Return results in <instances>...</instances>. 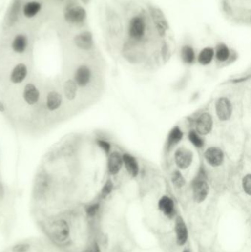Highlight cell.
<instances>
[{
  "label": "cell",
  "mask_w": 251,
  "mask_h": 252,
  "mask_svg": "<svg viewBox=\"0 0 251 252\" xmlns=\"http://www.w3.org/2000/svg\"><path fill=\"white\" fill-rule=\"evenodd\" d=\"M43 106L45 117H56L66 106L60 84H46L43 87Z\"/></svg>",
  "instance_id": "6da1fadb"
},
{
  "label": "cell",
  "mask_w": 251,
  "mask_h": 252,
  "mask_svg": "<svg viewBox=\"0 0 251 252\" xmlns=\"http://www.w3.org/2000/svg\"><path fill=\"white\" fill-rule=\"evenodd\" d=\"M2 252H66L46 239H27L17 242Z\"/></svg>",
  "instance_id": "7a4b0ae2"
},
{
  "label": "cell",
  "mask_w": 251,
  "mask_h": 252,
  "mask_svg": "<svg viewBox=\"0 0 251 252\" xmlns=\"http://www.w3.org/2000/svg\"><path fill=\"white\" fill-rule=\"evenodd\" d=\"M21 98L25 105L32 107L35 114L43 108V87H41L36 80L29 79L23 85Z\"/></svg>",
  "instance_id": "3957f363"
},
{
  "label": "cell",
  "mask_w": 251,
  "mask_h": 252,
  "mask_svg": "<svg viewBox=\"0 0 251 252\" xmlns=\"http://www.w3.org/2000/svg\"><path fill=\"white\" fill-rule=\"evenodd\" d=\"M29 71L28 66L26 63H17L10 72L8 81L14 86L21 85L29 79Z\"/></svg>",
  "instance_id": "277c9868"
},
{
  "label": "cell",
  "mask_w": 251,
  "mask_h": 252,
  "mask_svg": "<svg viewBox=\"0 0 251 252\" xmlns=\"http://www.w3.org/2000/svg\"><path fill=\"white\" fill-rule=\"evenodd\" d=\"M61 89L66 105L69 103L75 101L78 97V86L70 77L67 76L63 79V82L61 84Z\"/></svg>",
  "instance_id": "5b68a950"
},
{
  "label": "cell",
  "mask_w": 251,
  "mask_h": 252,
  "mask_svg": "<svg viewBox=\"0 0 251 252\" xmlns=\"http://www.w3.org/2000/svg\"><path fill=\"white\" fill-rule=\"evenodd\" d=\"M91 77L92 73L90 68L86 65H81L75 69L72 78L78 88H85L91 82Z\"/></svg>",
  "instance_id": "8992f818"
},
{
  "label": "cell",
  "mask_w": 251,
  "mask_h": 252,
  "mask_svg": "<svg viewBox=\"0 0 251 252\" xmlns=\"http://www.w3.org/2000/svg\"><path fill=\"white\" fill-rule=\"evenodd\" d=\"M86 18V11L81 6L70 7L64 12L65 20L69 24H81L85 21Z\"/></svg>",
  "instance_id": "52a82bcc"
},
{
  "label": "cell",
  "mask_w": 251,
  "mask_h": 252,
  "mask_svg": "<svg viewBox=\"0 0 251 252\" xmlns=\"http://www.w3.org/2000/svg\"><path fill=\"white\" fill-rule=\"evenodd\" d=\"M129 35L132 39L139 40L145 36L146 32V21L145 19L140 16L132 19L129 25Z\"/></svg>",
  "instance_id": "ba28073f"
},
{
  "label": "cell",
  "mask_w": 251,
  "mask_h": 252,
  "mask_svg": "<svg viewBox=\"0 0 251 252\" xmlns=\"http://www.w3.org/2000/svg\"><path fill=\"white\" fill-rule=\"evenodd\" d=\"M209 191L208 183L204 179H197L193 185L194 198L197 202L201 203L205 201Z\"/></svg>",
  "instance_id": "9c48e42d"
},
{
  "label": "cell",
  "mask_w": 251,
  "mask_h": 252,
  "mask_svg": "<svg viewBox=\"0 0 251 252\" xmlns=\"http://www.w3.org/2000/svg\"><path fill=\"white\" fill-rule=\"evenodd\" d=\"M217 117L222 121L229 120L231 117L232 105L230 101L226 98H221L216 105Z\"/></svg>",
  "instance_id": "30bf717a"
},
{
  "label": "cell",
  "mask_w": 251,
  "mask_h": 252,
  "mask_svg": "<svg viewBox=\"0 0 251 252\" xmlns=\"http://www.w3.org/2000/svg\"><path fill=\"white\" fill-rule=\"evenodd\" d=\"M212 117L208 113L201 114L196 123V129L197 132L201 135H207L212 129Z\"/></svg>",
  "instance_id": "8fae6325"
},
{
  "label": "cell",
  "mask_w": 251,
  "mask_h": 252,
  "mask_svg": "<svg viewBox=\"0 0 251 252\" xmlns=\"http://www.w3.org/2000/svg\"><path fill=\"white\" fill-rule=\"evenodd\" d=\"M175 163L181 169H187L191 165L193 153L188 149L179 148L175 153Z\"/></svg>",
  "instance_id": "7c38bea8"
},
{
  "label": "cell",
  "mask_w": 251,
  "mask_h": 252,
  "mask_svg": "<svg viewBox=\"0 0 251 252\" xmlns=\"http://www.w3.org/2000/svg\"><path fill=\"white\" fill-rule=\"evenodd\" d=\"M74 43L81 50H89L94 44L92 34L88 31L83 32L75 36Z\"/></svg>",
  "instance_id": "4fadbf2b"
},
{
  "label": "cell",
  "mask_w": 251,
  "mask_h": 252,
  "mask_svg": "<svg viewBox=\"0 0 251 252\" xmlns=\"http://www.w3.org/2000/svg\"><path fill=\"white\" fill-rule=\"evenodd\" d=\"M205 158L208 163L213 167H218L223 162V151L218 147H212L207 149L205 152Z\"/></svg>",
  "instance_id": "5bb4252c"
},
{
  "label": "cell",
  "mask_w": 251,
  "mask_h": 252,
  "mask_svg": "<svg viewBox=\"0 0 251 252\" xmlns=\"http://www.w3.org/2000/svg\"><path fill=\"white\" fill-rule=\"evenodd\" d=\"M123 157L118 152H114L108 158V171L111 175H116L121 170L123 166Z\"/></svg>",
  "instance_id": "9a60e30c"
},
{
  "label": "cell",
  "mask_w": 251,
  "mask_h": 252,
  "mask_svg": "<svg viewBox=\"0 0 251 252\" xmlns=\"http://www.w3.org/2000/svg\"><path fill=\"white\" fill-rule=\"evenodd\" d=\"M28 47V39L24 34H19L13 40L11 47L14 53L23 54Z\"/></svg>",
  "instance_id": "2e32d148"
},
{
  "label": "cell",
  "mask_w": 251,
  "mask_h": 252,
  "mask_svg": "<svg viewBox=\"0 0 251 252\" xmlns=\"http://www.w3.org/2000/svg\"><path fill=\"white\" fill-rule=\"evenodd\" d=\"M175 231H176L178 244H185L188 238V230L185 222L181 217L177 218L176 222H175Z\"/></svg>",
  "instance_id": "e0dca14e"
},
{
  "label": "cell",
  "mask_w": 251,
  "mask_h": 252,
  "mask_svg": "<svg viewBox=\"0 0 251 252\" xmlns=\"http://www.w3.org/2000/svg\"><path fill=\"white\" fill-rule=\"evenodd\" d=\"M123 160L128 173L133 177H136L139 173V165H138L136 159L131 155L126 153V154L123 155Z\"/></svg>",
  "instance_id": "ac0fdd59"
},
{
  "label": "cell",
  "mask_w": 251,
  "mask_h": 252,
  "mask_svg": "<svg viewBox=\"0 0 251 252\" xmlns=\"http://www.w3.org/2000/svg\"><path fill=\"white\" fill-rule=\"evenodd\" d=\"M42 9V5L36 1L27 2L23 8V14L27 18H33L37 15Z\"/></svg>",
  "instance_id": "d6986e66"
},
{
  "label": "cell",
  "mask_w": 251,
  "mask_h": 252,
  "mask_svg": "<svg viewBox=\"0 0 251 252\" xmlns=\"http://www.w3.org/2000/svg\"><path fill=\"white\" fill-rule=\"evenodd\" d=\"M159 207L161 211L165 215H169L173 212L175 205H174L173 201L170 198L164 196L159 201Z\"/></svg>",
  "instance_id": "ffe728a7"
},
{
  "label": "cell",
  "mask_w": 251,
  "mask_h": 252,
  "mask_svg": "<svg viewBox=\"0 0 251 252\" xmlns=\"http://www.w3.org/2000/svg\"><path fill=\"white\" fill-rule=\"evenodd\" d=\"M214 51L211 47H207L200 52L198 56L199 63L202 65H208L211 63L214 57Z\"/></svg>",
  "instance_id": "44dd1931"
},
{
  "label": "cell",
  "mask_w": 251,
  "mask_h": 252,
  "mask_svg": "<svg viewBox=\"0 0 251 252\" xmlns=\"http://www.w3.org/2000/svg\"><path fill=\"white\" fill-rule=\"evenodd\" d=\"M183 138V132L178 126L174 128L169 133L167 140L168 147H172L179 143Z\"/></svg>",
  "instance_id": "7402d4cb"
},
{
  "label": "cell",
  "mask_w": 251,
  "mask_h": 252,
  "mask_svg": "<svg viewBox=\"0 0 251 252\" xmlns=\"http://www.w3.org/2000/svg\"><path fill=\"white\" fill-rule=\"evenodd\" d=\"M181 56L185 63H191L194 60V52L192 47L190 46H185L183 47L181 51Z\"/></svg>",
  "instance_id": "603a6c76"
},
{
  "label": "cell",
  "mask_w": 251,
  "mask_h": 252,
  "mask_svg": "<svg viewBox=\"0 0 251 252\" xmlns=\"http://www.w3.org/2000/svg\"><path fill=\"white\" fill-rule=\"evenodd\" d=\"M230 56V52L229 48L224 44H221L217 47V51H216V57L217 60L220 62H223L228 60Z\"/></svg>",
  "instance_id": "cb8c5ba5"
},
{
  "label": "cell",
  "mask_w": 251,
  "mask_h": 252,
  "mask_svg": "<svg viewBox=\"0 0 251 252\" xmlns=\"http://www.w3.org/2000/svg\"><path fill=\"white\" fill-rule=\"evenodd\" d=\"M188 139H189L190 142L196 147H202L204 146V140L199 137L198 134L195 131H190L189 134H188Z\"/></svg>",
  "instance_id": "d4e9b609"
},
{
  "label": "cell",
  "mask_w": 251,
  "mask_h": 252,
  "mask_svg": "<svg viewBox=\"0 0 251 252\" xmlns=\"http://www.w3.org/2000/svg\"><path fill=\"white\" fill-rule=\"evenodd\" d=\"M172 182L175 187L179 188H182L184 184H185V180H184V177L180 173V172L178 171L174 172L172 176Z\"/></svg>",
  "instance_id": "484cf974"
},
{
  "label": "cell",
  "mask_w": 251,
  "mask_h": 252,
  "mask_svg": "<svg viewBox=\"0 0 251 252\" xmlns=\"http://www.w3.org/2000/svg\"><path fill=\"white\" fill-rule=\"evenodd\" d=\"M242 187H243L244 191L246 192L248 195H251V176L250 174L247 175L243 178L242 180Z\"/></svg>",
  "instance_id": "4316f807"
},
{
  "label": "cell",
  "mask_w": 251,
  "mask_h": 252,
  "mask_svg": "<svg viewBox=\"0 0 251 252\" xmlns=\"http://www.w3.org/2000/svg\"><path fill=\"white\" fill-rule=\"evenodd\" d=\"M113 189V183L111 181H108L104 185V188L102 189V192H101V195L102 198H105L111 193V191Z\"/></svg>",
  "instance_id": "83f0119b"
},
{
  "label": "cell",
  "mask_w": 251,
  "mask_h": 252,
  "mask_svg": "<svg viewBox=\"0 0 251 252\" xmlns=\"http://www.w3.org/2000/svg\"><path fill=\"white\" fill-rule=\"evenodd\" d=\"M97 143L105 153H109L110 149H111V145L108 142L105 141V140H98L97 141Z\"/></svg>",
  "instance_id": "f1b7e54d"
},
{
  "label": "cell",
  "mask_w": 251,
  "mask_h": 252,
  "mask_svg": "<svg viewBox=\"0 0 251 252\" xmlns=\"http://www.w3.org/2000/svg\"><path fill=\"white\" fill-rule=\"evenodd\" d=\"M5 111H6V106H5V104H4L3 101L0 100V112L5 113Z\"/></svg>",
  "instance_id": "f546056e"
},
{
  "label": "cell",
  "mask_w": 251,
  "mask_h": 252,
  "mask_svg": "<svg viewBox=\"0 0 251 252\" xmlns=\"http://www.w3.org/2000/svg\"><path fill=\"white\" fill-rule=\"evenodd\" d=\"M81 1L83 2V3L85 4V5L89 3L90 2V0H81Z\"/></svg>",
  "instance_id": "4dcf8cb0"
},
{
  "label": "cell",
  "mask_w": 251,
  "mask_h": 252,
  "mask_svg": "<svg viewBox=\"0 0 251 252\" xmlns=\"http://www.w3.org/2000/svg\"><path fill=\"white\" fill-rule=\"evenodd\" d=\"M184 252H188V251L186 250V251H184Z\"/></svg>",
  "instance_id": "1f68e13d"
},
{
  "label": "cell",
  "mask_w": 251,
  "mask_h": 252,
  "mask_svg": "<svg viewBox=\"0 0 251 252\" xmlns=\"http://www.w3.org/2000/svg\"><path fill=\"white\" fill-rule=\"evenodd\" d=\"M0 180H2V179H1V178H0Z\"/></svg>",
  "instance_id": "d6a6232c"
}]
</instances>
